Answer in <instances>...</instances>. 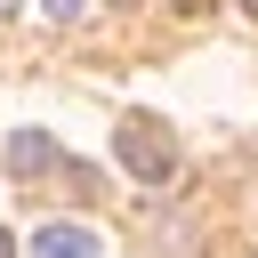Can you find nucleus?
I'll list each match as a JSON object with an SVG mask.
<instances>
[{
	"instance_id": "7",
	"label": "nucleus",
	"mask_w": 258,
	"mask_h": 258,
	"mask_svg": "<svg viewBox=\"0 0 258 258\" xmlns=\"http://www.w3.org/2000/svg\"><path fill=\"white\" fill-rule=\"evenodd\" d=\"M0 16H16V0H0Z\"/></svg>"
},
{
	"instance_id": "4",
	"label": "nucleus",
	"mask_w": 258,
	"mask_h": 258,
	"mask_svg": "<svg viewBox=\"0 0 258 258\" xmlns=\"http://www.w3.org/2000/svg\"><path fill=\"white\" fill-rule=\"evenodd\" d=\"M48 16H56V24H81V16H89V0H48Z\"/></svg>"
},
{
	"instance_id": "8",
	"label": "nucleus",
	"mask_w": 258,
	"mask_h": 258,
	"mask_svg": "<svg viewBox=\"0 0 258 258\" xmlns=\"http://www.w3.org/2000/svg\"><path fill=\"white\" fill-rule=\"evenodd\" d=\"M242 8H250V16H258V0H242Z\"/></svg>"
},
{
	"instance_id": "2",
	"label": "nucleus",
	"mask_w": 258,
	"mask_h": 258,
	"mask_svg": "<svg viewBox=\"0 0 258 258\" xmlns=\"http://www.w3.org/2000/svg\"><path fill=\"white\" fill-rule=\"evenodd\" d=\"M32 258H97V234L89 226H40L32 234Z\"/></svg>"
},
{
	"instance_id": "6",
	"label": "nucleus",
	"mask_w": 258,
	"mask_h": 258,
	"mask_svg": "<svg viewBox=\"0 0 258 258\" xmlns=\"http://www.w3.org/2000/svg\"><path fill=\"white\" fill-rule=\"evenodd\" d=\"M0 258H16V242H8V226H0Z\"/></svg>"
},
{
	"instance_id": "9",
	"label": "nucleus",
	"mask_w": 258,
	"mask_h": 258,
	"mask_svg": "<svg viewBox=\"0 0 258 258\" xmlns=\"http://www.w3.org/2000/svg\"><path fill=\"white\" fill-rule=\"evenodd\" d=\"M121 8H129V0H121Z\"/></svg>"
},
{
	"instance_id": "3",
	"label": "nucleus",
	"mask_w": 258,
	"mask_h": 258,
	"mask_svg": "<svg viewBox=\"0 0 258 258\" xmlns=\"http://www.w3.org/2000/svg\"><path fill=\"white\" fill-rule=\"evenodd\" d=\"M48 161H56V145H48V129H16V137H8V169H16V177H40Z\"/></svg>"
},
{
	"instance_id": "5",
	"label": "nucleus",
	"mask_w": 258,
	"mask_h": 258,
	"mask_svg": "<svg viewBox=\"0 0 258 258\" xmlns=\"http://www.w3.org/2000/svg\"><path fill=\"white\" fill-rule=\"evenodd\" d=\"M177 8H185V16H202V8H218V0H177Z\"/></svg>"
},
{
	"instance_id": "1",
	"label": "nucleus",
	"mask_w": 258,
	"mask_h": 258,
	"mask_svg": "<svg viewBox=\"0 0 258 258\" xmlns=\"http://www.w3.org/2000/svg\"><path fill=\"white\" fill-rule=\"evenodd\" d=\"M113 153H121V169H129L137 185H169V177H177V137H169L153 113H121Z\"/></svg>"
}]
</instances>
